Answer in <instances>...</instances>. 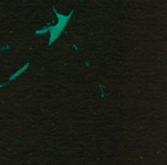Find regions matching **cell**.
Masks as SVG:
<instances>
[{"label": "cell", "instance_id": "2", "mask_svg": "<svg viewBox=\"0 0 167 165\" xmlns=\"http://www.w3.org/2000/svg\"><path fill=\"white\" fill-rule=\"evenodd\" d=\"M28 65H29V63H26V64L24 65L23 68H22V69H20V70H18V71H17V72H16V73H14V75H13V76L10 77V78H9V80H12V79H14V78H16V77L18 76V75H20V73H22V72H23L24 70H25V69L28 68Z\"/></svg>", "mask_w": 167, "mask_h": 165}, {"label": "cell", "instance_id": "1", "mask_svg": "<svg viewBox=\"0 0 167 165\" xmlns=\"http://www.w3.org/2000/svg\"><path fill=\"white\" fill-rule=\"evenodd\" d=\"M54 12H55L56 16L59 17V23H57L55 27H52V28H46V29H44V30L37 31V33H44V32H46V31H49V32H51V40H49V45L52 44L53 41L55 40L56 38L60 36V33L63 31L64 27L67 25V23L69 22V20H70V17H71V15H72V12H71V13H70V15H68V16H63V15L59 14L55 8H54Z\"/></svg>", "mask_w": 167, "mask_h": 165}]
</instances>
